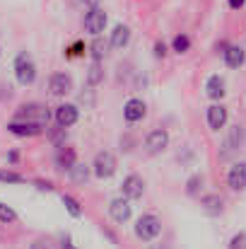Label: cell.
<instances>
[{"label":"cell","mask_w":246,"mask_h":249,"mask_svg":"<svg viewBox=\"0 0 246 249\" xmlns=\"http://www.w3.org/2000/svg\"><path fill=\"white\" fill-rule=\"evenodd\" d=\"M160 232H162V220H160L157 215L145 213V215L138 218V223H135V237H138V240L152 242L155 237H160Z\"/></svg>","instance_id":"obj_1"},{"label":"cell","mask_w":246,"mask_h":249,"mask_svg":"<svg viewBox=\"0 0 246 249\" xmlns=\"http://www.w3.org/2000/svg\"><path fill=\"white\" fill-rule=\"evenodd\" d=\"M15 78H17V83L24 85V87H29V85L36 80V63L24 51L17 53V58H15Z\"/></svg>","instance_id":"obj_2"},{"label":"cell","mask_w":246,"mask_h":249,"mask_svg":"<svg viewBox=\"0 0 246 249\" xmlns=\"http://www.w3.org/2000/svg\"><path fill=\"white\" fill-rule=\"evenodd\" d=\"M49 107L39 104V102H29V104H22L19 111H17V119L22 121H36V124H44L49 126Z\"/></svg>","instance_id":"obj_3"},{"label":"cell","mask_w":246,"mask_h":249,"mask_svg":"<svg viewBox=\"0 0 246 249\" xmlns=\"http://www.w3.org/2000/svg\"><path fill=\"white\" fill-rule=\"evenodd\" d=\"M44 128H49V126L36 124V121H22V119H15V121L7 124V131H10L12 136H17V138H34V136H41Z\"/></svg>","instance_id":"obj_4"},{"label":"cell","mask_w":246,"mask_h":249,"mask_svg":"<svg viewBox=\"0 0 246 249\" xmlns=\"http://www.w3.org/2000/svg\"><path fill=\"white\" fill-rule=\"evenodd\" d=\"M106 22H109L106 12H104L101 7H92V10L84 15V32L92 34V36H99V34L106 29Z\"/></svg>","instance_id":"obj_5"},{"label":"cell","mask_w":246,"mask_h":249,"mask_svg":"<svg viewBox=\"0 0 246 249\" xmlns=\"http://www.w3.org/2000/svg\"><path fill=\"white\" fill-rule=\"evenodd\" d=\"M92 172H94V177H99V179H109V177H114V172H116V158L111 155V153H97V158H94V162H92Z\"/></svg>","instance_id":"obj_6"},{"label":"cell","mask_w":246,"mask_h":249,"mask_svg":"<svg viewBox=\"0 0 246 249\" xmlns=\"http://www.w3.org/2000/svg\"><path fill=\"white\" fill-rule=\"evenodd\" d=\"M53 119H56V124H58V126L70 128V126H75V124H78L80 111H78V107H75V104H58V107H56V111H53Z\"/></svg>","instance_id":"obj_7"},{"label":"cell","mask_w":246,"mask_h":249,"mask_svg":"<svg viewBox=\"0 0 246 249\" xmlns=\"http://www.w3.org/2000/svg\"><path fill=\"white\" fill-rule=\"evenodd\" d=\"M166 145H169V133H166L164 128L150 131L148 138H145V150H148L150 155H160Z\"/></svg>","instance_id":"obj_8"},{"label":"cell","mask_w":246,"mask_h":249,"mask_svg":"<svg viewBox=\"0 0 246 249\" xmlns=\"http://www.w3.org/2000/svg\"><path fill=\"white\" fill-rule=\"evenodd\" d=\"M145 114H148V104L143 102V99H128L126 102V107H123V119L128 121V124H138V121H143L145 119Z\"/></svg>","instance_id":"obj_9"},{"label":"cell","mask_w":246,"mask_h":249,"mask_svg":"<svg viewBox=\"0 0 246 249\" xmlns=\"http://www.w3.org/2000/svg\"><path fill=\"white\" fill-rule=\"evenodd\" d=\"M70 89H73V78L68 73H53L49 78V92L53 97H66Z\"/></svg>","instance_id":"obj_10"},{"label":"cell","mask_w":246,"mask_h":249,"mask_svg":"<svg viewBox=\"0 0 246 249\" xmlns=\"http://www.w3.org/2000/svg\"><path fill=\"white\" fill-rule=\"evenodd\" d=\"M121 191H123V196H126L128 201H135V198L143 196V191H145V181H143L138 174H128V177L123 179V184H121Z\"/></svg>","instance_id":"obj_11"},{"label":"cell","mask_w":246,"mask_h":249,"mask_svg":"<svg viewBox=\"0 0 246 249\" xmlns=\"http://www.w3.org/2000/svg\"><path fill=\"white\" fill-rule=\"evenodd\" d=\"M109 215H111L116 223H128V218H131V203H128V198H126V196L114 198V201L109 203Z\"/></svg>","instance_id":"obj_12"},{"label":"cell","mask_w":246,"mask_h":249,"mask_svg":"<svg viewBox=\"0 0 246 249\" xmlns=\"http://www.w3.org/2000/svg\"><path fill=\"white\" fill-rule=\"evenodd\" d=\"M227 184H230L232 191H244L246 189V162L232 165L230 174H227Z\"/></svg>","instance_id":"obj_13"},{"label":"cell","mask_w":246,"mask_h":249,"mask_svg":"<svg viewBox=\"0 0 246 249\" xmlns=\"http://www.w3.org/2000/svg\"><path fill=\"white\" fill-rule=\"evenodd\" d=\"M225 124H227V107L213 104V107L208 109V126H210L213 131H220V128H225Z\"/></svg>","instance_id":"obj_14"},{"label":"cell","mask_w":246,"mask_h":249,"mask_svg":"<svg viewBox=\"0 0 246 249\" xmlns=\"http://www.w3.org/2000/svg\"><path fill=\"white\" fill-rule=\"evenodd\" d=\"M75 162H78L75 150H73V148L61 145V148H58V153H56V167H58V169H63V172H70Z\"/></svg>","instance_id":"obj_15"},{"label":"cell","mask_w":246,"mask_h":249,"mask_svg":"<svg viewBox=\"0 0 246 249\" xmlns=\"http://www.w3.org/2000/svg\"><path fill=\"white\" fill-rule=\"evenodd\" d=\"M244 63H246V51L242 46H230V49L225 51V66H227V68L237 71V68H242Z\"/></svg>","instance_id":"obj_16"},{"label":"cell","mask_w":246,"mask_h":249,"mask_svg":"<svg viewBox=\"0 0 246 249\" xmlns=\"http://www.w3.org/2000/svg\"><path fill=\"white\" fill-rule=\"evenodd\" d=\"M225 87H227V85H225V80H222L220 75H210V78L205 80V94H208L210 99L217 102V99L225 97V92H227Z\"/></svg>","instance_id":"obj_17"},{"label":"cell","mask_w":246,"mask_h":249,"mask_svg":"<svg viewBox=\"0 0 246 249\" xmlns=\"http://www.w3.org/2000/svg\"><path fill=\"white\" fill-rule=\"evenodd\" d=\"M131 41V27L128 24H116L111 32V46L114 49H126Z\"/></svg>","instance_id":"obj_18"},{"label":"cell","mask_w":246,"mask_h":249,"mask_svg":"<svg viewBox=\"0 0 246 249\" xmlns=\"http://www.w3.org/2000/svg\"><path fill=\"white\" fill-rule=\"evenodd\" d=\"M203 208H205L208 215H220L222 208H225V201L217 194H210V196H203Z\"/></svg>","instance_id":"obj_19"},{"label":"cell","mask_w":246,"mask_h":249,"mask_svg":"<svg viewBox=\"0 0 246 249\" xmlns=\"http://www.w3.org/2000/svg\"><path fill=\"white\" fill-rule=\"evenodd\" d=\"M104 80V71H101V61H92L89 71H87V85L97 87V85Z\"/></svg>","instance_id":"obj_20"},{"label":"cell","mask_w":246,"mask_h":249,"mask_svg":"<svg viewBox=\"0 0 246 249\" xmlns=\"http://www.w3.org/2000/svg\"><path fill=\"white\" fill-rule=\"evenodd\" d=\"M191 49V36L188 34H176L174 41H171V51L174 53H188Z\"/></svg>","instance_id":"obj_21"},{"label":"cell","mask_w":246,"mask_h":249,"mask_svg":"<svg viewBox=\"0 0 246 249\" xmlns=\"http://www.w3.org/2000/svg\"><path fill=\"white\" fill-rule=\"evenodd\" d=\"M89 51H92V61H101L106 56V41L94 36V41L89 44Z\"/></svg>","instance_id":"obj_22"},{"label":"cell","mask_w":246,"mask_h":249,"mask_svg":"<svg viewBox=\"0 0 246 249\" xmlns=\"http://www.w3.org/2000/svg\"><path fill=\"white\" fill-rule=\"evenodd\" d=\"M63 206L68 208V213H70L73 218H80V215H82L80 201H78V198H73L70 194H63Z\"/></svg>","instance_id":"obj_23"},{"label":"cell","mask_w":246,"mask_h":249,"mask_svg":"<svg viewBox=\"0 0 246 249\" xmlns=\"http://www.w3.org/2000/svg\"><path fill=\"white\" fill-rule=\"evenodd\" d=\"M70 177H73V181L84 184V181L89 179V167H87V165H80V162H75V165H73V169H70Z\"/></svg>","instance_id":"obj_24"},{"label":"cell","mask_w":246,"mask_h":249,"mask_svg":"<svg viewBox=\"0 0 246 249\" xmlns=\"http://www.w3.org/2000/svg\"><path fill=\"white\" fill-rule=\"evenodd\" d=\"M49 138H51V143H53L56 148H61V145H66V138H68V136H66V128L56 124V128L49 131Z\"/></svg>","instance_id":"obj_25"},{"label":"cell","mask_w":246,"mask_h":249,"mask_svg":"<svg viewBox=\"0 0 246 249\" xmlns=\"http://www.w3.org/2000/svg\"><path fill=\"white\" fill-rule=\"evenodd\" d=\"M24 177L17 174V172H10V169H0V184H22Z\"/></svg>","instance_id":"obj_26"},{"label":"cell","mask_w":246,"mask_h":249,"mask_svg":"<svg viewBox=\"0 0 246 249\" xmlns=\"http://www.w3.org/2000/svg\"><path fill=\"white\" fill-rule=\"evenodd\" d=\"M0 223H17V213L5 203H0Z\"/></svg>","instance_id":"obj_27"},{"label":"cell","mask_w":246,"mask_h":249,"mask_svg":"<svg viewBox=\"0 0 246 249\" xmlns=\"http://www.w3.org/2000/svg\"><path fill=\"white\" fill-rule=\"evenodd\" d=\"M230 249H246V232H237L230 240Z\"/></svg>","instance_id":"obj_28"},{"label":"cell","mask_w":246,"mask_h":249,"mask_svg":"<svg viewBox=\"0 0 246 249\" xmlns=\"http://www.w3.org/2000/svg\"><path fill=\"white\" fill-rule=\"evenodd\" d=\"M198 186H203V177H200V174H196V177L188 179V189H186V191L193 196V194H198Z\"/></svg>","instance_id":"obj_29"},{"label":"cell","mask_w":246,"mask_h":249,"mask_svg":"<svg viewBox=\"0 0 246 249\" xmlns=\"http://www.w3.org/2000/svg\"><path fill=\"white\" fill-rule=\"evenodd\" d=\"M155 56H157V58H164V56H166V44H164V41H157V44H155Z\"/></svg>","instance_id":"obj_30"},{"label":"cell","mask_w":246,"mask_h":249,"mask_svg":"<svg viewBox=\"0 0 246 249\" xmlns=\"http://www.w3.org/2000/svg\"><path fill=\"white\" fill-rule=\"evenodd\" d=\"M82 49H84V46H82L80 41H78V44H73V49H68V56H80Z\"/></svg>","instance_id":"obj_31"},{"label":"cell","mask_w":246,"mask_h":249,"mask_svg":"<svg viewBox=\"0 0 246 249\" xmlns=\"http://www.w3.org/2000/svg\"><path fill=\"white\" fill-rule=\"evenodd\" d=\"M227 5H230L232 10H242L246 5V0H227Z\"/></svg>","instance_id":"obj_32"},{"label":"cell","mask_w":246,"mask_h":249,"mask_svg":"<svg viewBox=\"0 0 246 249\" xmlns=\"http://www.w3.org/2000/svg\"><path fill=\"white\" fill-rule=\"evenodd\" d=\"M36 186L41 189V191H51L53 186H51V181H36Z\"/></svg>","instance_id":"obj_33"},{"label":"cell","mask_w":246,"mask_h":249,"mask_svg":"<svg viewBox=\"0 0 246 249\" xmlns=\"http://www.w3.org/2000/svg\"><path fill=\"white\" fill-rule=\"evenodd\" d=\"M84 2H87V5H92V7H97V2H99V0H84Z\"/></svg>","instance_id":"obj_34"},{"label":"cell","mask_w":246,"mask_h":249,"mask_svg":"<svg viewBox=\"0 0 246 249\" xmlns=\"http://www.w3.org/2000/svg\"><path fill=\"white\" fill-rule=\"evenodd\" d=\"M34 249H44V247H39V245H36V247H34Z\"/></svg>","instance_id":"obj_35"}]
</instances>
